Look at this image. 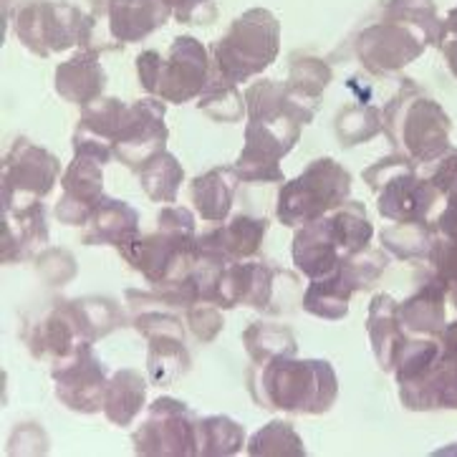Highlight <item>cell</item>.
Here are the masks:
<instances>
[{
	"instance_id": "obj_46",
	"label": "cell",
	"mask_w": 457,
	"mask_h": 457,
	"mask_svg": "<svg viewBox=\"0 0 457 457\" xmlns=\"http://www.w3.org/2000/svg\"><path fill=\"white\" fill-rule=\"evenodd\" d=\"M429 278L440 280L445 288L457 283V243L450 237H443L437 233L432 248L428 253Z\"/></svg>"
},
{
	"instance_id": "obj_8",
	"label": "cell",
	"mask_w": 457,
	"mask_h": 457,
	"mask_svg": "<svg viewBox=\"0 0 457 457\" xmlns=\"http://www.w3.org/2000/svg\"><path fill=\"white\" fill-rule=\"evenodd\" d=\"M352 195V175L331 157L306 164L295 179L280 185L276 218L283 228H301L303 222L326 218Z\"/></svg>"
},
{
	"instance_id": "obj_7",
	"label": "cell",
	"mask_w": 457,
	"mask_h": 457,
	"mask_svg": "<svg viewBox=\"0 0 457 457\" xmlns=\"http://www.w3.org/2000/svg\"><path fill=\"white\" fill-rule=\"evenodd\" d=\"M13 30L18 41L30 54L48 59L54 54L69 48H94V30L96 15H87L71 3H51V0H33L18 8L13 18ZM102 51V48H96Z\"/></svg>"
},
{
	"instance_id": "obj_20",
	"label": "cell",
	"mask_w": 457,
	"mask_h": 457,
	"mask_svg": "<svg viewBox=\"0 0 457 457\" xmlns=\"http://www.w3.org/2000/svg\"><path fill=\"white\" fill-rule=\"evenodd\" d=\"M21 337L30 354L36 359H51V364L71 354L76 344L81 341L74 316L63 298L54 301L44 313H38L33 321L23 326Z\"/></svg>"
},
{
	"instance_id": "obj_23",
	"label": "cell",
	"mask_w": 457,
	"mask_h": 457,
	"mask_svg": "<svg viewBox=\"0 0 457 457\" xmlns=\"http://www.w3.org/2000/svg\"><path fill=\"white\" fill-rule=\"evenodd\" d=\"M48 243L46 205L30 203L23 207H3V263L11 266L29 258Z\"/></svg>"
},
{
	"instance_id": "obj_21",
	"label": "cell",
	"mask_w": 457,
	"mask_h": 457,
	"mask_svg": "<svg viewBox=\"0 0 457 457\" xmlns=\"http://www.w3.org/2000/svg\"><path fill=\"white\" fill-rule=\"evenodd\" d=\"M243 96H245V106H248V119L253 121L306 127L319 112L316 106L301 102L294 91L288 89L286 81H273V79L253 81L251 87L243 91Z\"/></svg>"
},
{
	"instance_id": "obj_32",
	"label": "cell",
	"mask_w": 457,
	"mask_h": 457,
	"mask_svg": "<svg viewBox=\"0 0 457 457\" xmlns=\"http://www.w3.org/2000/svg\"><path fill=\"white\" fill-rule=\"evenodd\" d=\"M66 303L74 316L81 339L91 341V344L109 337L121 326H127V313L112 298L87 295V298H76V301H66Z\"/></svg>"
},
{
	"instance_id": "obj_29",
	"label": "cell",
	"mask_w": 457,
	"mask_h": 457,
	"mask_svg": "<svg viewBox=\"0 0 457 457\" xmlns=\"http://www.w3.org/2000/svg\"><path fill=\"white\" fill-rule=\"evenodd\" d=\"M240 179L236 178L233 164H222L215 170H207L205 175L190 182V203L195 212L205 222H225L230 218L236 187Z\"/></svg>"
},
{
	"instance_id": "obj_14",
	"label": "cell",
	"mask_w": 457,
	"mask_h": 457,
	"mask_svg": "<svg viewBox=\"0 0 457 457\" xmlns=\"http://www.w3.org/2000/svg\"><path fill=\"white\" fill-rule=\"evenodd\" d=\"M61 175L59 157L18 137L3 160V207H23L44 200Z\"/></svg>"
},
{
	"instance_id": "obj_33",
	"label": "cell",
	"mask_w": 457,
	"mask_h": 457,
	"mask_svg": "<svg viewBox=\"0 0 457 457\" xmlns=\"http://www.w3.org/2000/svg\"><path fill=\"white\" fill-rule=\"evenodd\" d=\"M437 237V228L429 220H399L379 230L382 248L397 261H428V253Z\"/></svg>"
},
{
	"instance_id": "obj_48",
	"label": "cell",
	"mask_w": 457,
	"mask_h": 457,
	"mask_svg": "<svg viewBox=\"0 0 457 457\" xmlns=\"http://www.w3.org/2000/svg\"><path fill=\"white\" fill-rule=\"evenodd\" d=\"M172 11V18L185 26H210L218 21L215 0H164Z\"/></svg>"
},
{
	"instance_id": "obj_42",
	"label": "cell",
	"mask_w": 457,
	"mask_h": 457,
	"mask_svg": "<svg viewBox=\"0 0 457 457\" xmlns=\"http://www.w3.org/2000/svg\"><path fill=\"white\" fill-rule=\"evenodd\" d=\"M127 114H129V104L127 102H121L117 96H99L96 102L81 106V119H79L76 132L91 134V137L112 145Z\"/></svg>"
},
{
	"instance_id": "obj_16",
	"label": "cell",
	"mask_w": 457,
	"mask_h": 457,
	"mask_svg": "<svg viewBox=\"0 0 457 457\" xmlns=\"http://www.w3.org/2000/svg\"><path fill=\"white\" fill-rule=\"evenodd\" d=\"M164 114H167V102L157 96H145L129 104V114L112 142L114 160L137 172L154 154L164 152L170 139Z\"/></svg>"
},
{
	"instance_id": "obj_19",
	"label": "cell",
	"mask_w": 457,
	"mask_h": 457,
	"mask_svg": "<svg viewBox=\"0 0 457 457\" xmlns=\"http://www.w3.org/2000/svg\"><path fill=\"white\" fill-rule=\"evenodd\" d=\"M397 389L402 404L412 412L457 410V354L440 344L435 361L412 382L397 384Z\"/></svg>"
},
{
	"instance_id": "obj_35",
	"label": "cell",
	"mask_w": 457,
	"mask_h": 457,
	"mask_svg": "<svg viewBox=\"0 0 457 457\" xmlns=\"http://www.w3.org/2000/svg\"><path fill=\"white\" fill-rule=\"evenodd\" d=\"M384 21L410 26L425 38L428 46H443L445 21L437 15L435 0H389L384 5Z\"/></svg>"
},
{
	"instance_id": "obj_15",
	"label": "cell",
	"mask_w": 457,
	"mask_h": 457,
	"mask_svg": "<svg viewBox=\"0 0 457 457\" xmlns=\"http://www.w3.org/2000/svg\"><path fill=\"white\" fill-rule=\"evenodd\" d=\"M51 379L59 402L76 414L104 412V395H106V367L94 354L91 341L81 339L74 352L54 361Z\"/></svg>"
},
{
	"instance_id": "obj_11",
	"label": "cell",
	"mask_w": 457,
	"mask_h": 457,
	"mask_svg": "<svg viewBox=\"0 0 457 457\" xmlns=\"http://www.w3.org/2000/svg\"><path fill=\"white\" fill-rule=\"evenodd\" d=\"M114 160V149L109 142L91 134L74 132V160L66 167L61 187L63 195L54 207V218L61 225L84 228L106 200L104 195V167Z\"/></svg>"
},
{
	"instance_id": "obj_2",
	"label": "cell",
	"mask_w": 457,
	"mask_h": 457,
	"mask_svg": "<svg viewBox=\"0 0 457 457\" xmlns=\"http://www.w3.org/2000/svg\"><path fill=\"white\" fill-rule=\"evenodd\" d=\"M382 121L384 137L395 152H404L417 167L435 162L450 149L453 121L412 79H402L399 91L382 109Z\"/></svg>"
},
{
	"instance_id": "obj_4",
	"label": "cell",
	"mask_w": 457,
	"mask_h": 457,
	"mask_svg": "<svg viewBox=\"0 0 457 457\" xmlns=\"http://www.w3.org/2000/svg\"><path fill=\"white\" fill-rule=\"evenodd\" d=\"M132 326L147 339V371L154 386H170L190 371V352L185 346V326L167 309L154 291H127Z\"/></svg>"
},
{
	"instance_id": "obj_40",
	"label": "cell",
	"mask_w": 457,
	"mask_h": 457,
	"mask_svg": "<svg viewBox=\"0 0 457 457\" xmlns=\"http://www.w3.org/2000/svg\"><path fill=\"white\" fill-rule=\"evenodd\" d=\"M245 447V429L240 422L215 414L197 420V455H237Z\"/></svg>"
},
{
	"instance_id": "obj_12",
	"label": "cell",
	"mask_w": 457,
	"mask_h": 457,
	"mask_svg": "<svg viewBox=\"0 0 457 457\" xmlns=\"http://www.w3.org/2000/svg\"><path fill=\"white\" fill-rule=\"evenodd\" d=\"M301 124H273V121H253L245 124V145L237 154L236 178L245 185H283L286 175L280 160L298 145Z\"/></svg>"
},
{
	"instance_id": "obj_36",
	"label": "cell",
	"mask_w": 457,
	"mask_h": 457,
	"mask_svg": "<svg viewBox=\"0 0 457 457\" xmlns=\"http://www.w3.org/2000/svg\"><path fill=\"white\" fill-rule=\"evenodd\" d=\"M354 291L346 286V280L337 273V268L324 278L311 280L303 294V311L311 316H319L326 321H339L349 313V301Z\"/></svg>"
},
{
	"instance_id": "obj_39",
	"label": "cell",
	"mask_w": 457,
	"mask_h": 457,
	"mask_svg": "<svg viewBox=\"0 0 457 457\" xmlns=\"http://www.w3.org/2000/svg\"><path fill=\"white\" fill-rule=\"evenodd\" d=\"M243 344L253 364H266L270 359L298 354L294 331L280 324H251L243 331Z\"/></svg>"
},
{
	"instance_id": "obj_44",
	"label": "cell",
	"mask_w": 457,
	"mask_h": 457,
	"mask_svg": "<svg viewBox=\"0 0 457 457\" xmlns=\"http://www.w3.org/2000/svg\"><path fill=\"white\" fill-rule=\"evenodd\" d=\"M248 453L253 457H303L306 447H303V440L298 437V432H295L291 422L273 420V422H268L266 428H261L253 435L251 443H248Z\"/></svg>"
},
{
	"instance_id": "obj_41",
	"label": "cell",
	"mask_w": 457,
	"mask_h": 457,
	"mask_svg": "<svg viewBox=\"0 0 457 457\" xmlns=\"http://www.w3.org/2000/svg\"><path fill=\"white\" fill-rule=\"evenodd\" d=\"M384 129L382 112L371 104H346L334 117V134L341 147L349 149L374 139Z\"/></svg>"
},
{
	"instance_id": "obj_45",
	"label": "cell",
	"mask_w": 457,
	"mask_h": 457,
	"mask_svg": "<svg viewBox=\"0 0 457 457\" xmlns=\"http://www.w3.org/2000/svg\"><path fill=\"white\" fill-rule=\"evenodd\" d=\"M36 270L48 286H66L69 280L76 278L79 266H76V258L69 251L46 248L36 255Z\"/></svg>"
},
{
	"instance_id": "obj_26",
	"label": "cell",
	"mask_w": 457,
	"mask_h": 457,
	"mask_svg": "<svg viewBox=\"0 0 457 457\" xmlns=\"http://www.w3.org/2000/svg\"><path fill=\"white\" fill-rule=\"evenodd\" d=\"M367 334L371 341V354L377 359V367L392 374L402 344L412 334L404 331L399 321V303L389 294H377L369 303Z\"/></svg>"
},
{
	"instance_id": "obj_50",
	"label": "cell",
	"mask_w": 457,
	"mask_h": 457,
	"mask_svg": "<svg viewBox=\"0 0 457 457\" xmlns=\"http://www.w3.org/2000/svg\"><path fill=\"white\" fill-rule=\"evenodd\" d=\"M437 233L443 237H450L457 243V190H453L445 197V210L437 215L435 222Z\"/></svg>"
},
{
	"instance_id": "obj_53",
	"label": "cell",
	"mask_w": 457,
	"mask_h": 457,
	"mask_svg": "<svg viewBox=\"0 0 457 457\" xmlns=\"http://www.w3.org/2000/svg\"><path fill=\"white\" fill-rule=\"evenodd\" d=\"M447 18H455V21H457V5L453 8V11H450V13H447Z\"/></svg>"
},
{
	"instance_id": "obj_52",
	"label": "cell",
	"mask_w": 457,
	"mask_h": 457,
	"mask_svg": "<svg viewBox=\"0 0 457 457\" xmlns=\"http://www.w3.org/2000/svg\"><path fill=\"white\" fill-rule=\"evenodd\" d=\"M435 455H457V443L453 447H447V450H437Z\"/></svg>"
},
{
	"instance_id": "obj_17",
	"label": "cell",
	"mask_w": 457,
	"mask_h": 457,
	"mask_svg": "<svg viewBox=\"0 0 457 457\" xmlns=\"http://www.w3.org/2000/svg\"><path fill=\"white\" fill-rule=\"evenodd\" d=\"M425 38L410 26L379 21L356 36V59L371 76H395L425 54Z\"/></svg>"
},
{
	"instance_id": "obj_51",
	"label": "cell",
	"mask_w": 457,
	"mask_h": 457,
	"mask_svg": "<svg viewBox=\"0 0 457 457\" xmlns=\"http://www.w3.org/2000/svg\"><path fill=\"white\" fill-rule=\"evenodd\" d=\"M440 51H443L445 61H447V69H450L453 76L457 79V21L455 18H445V38H443V46H440Z\"/></svg>"
},
{
	"instance_id": "obj_43",
	"label": "cell",
	"mask_w": 457,
	"mask_h": 457,
	"mask_svg": "<svg viewBox=\"0 0 457 457\" xmlns=\"http://www.w3.org/2000/svg\"><path fill=\"white\" fill-rule=\"evenodd\" d=\"M386 266H389V255L386 253L364 248V251L341 255L337 273L346 280V286L354 294H361V291H371L374 288V283L382 278Z\"/></svg>"
},
{
	"instance_id": "obj_6",
	"label": "cell",
	"mask_w": 457,
	"mask_h": 457,
	"mask_svg": "<svg viewBox=\"0 0 457 457\" xmlns=\"http://www.w3.org/2000/svg\"><path fill=\"white\" fill-rule=\"evenodd\" d=\"M280 51V21L268 8H251L230 23L220 41L210 46V59L233 84L263 74Z\"/></svg>"
},
{
	"instance_id": "obj_22",
	"label": "cell",
	"mask_w": 457,
	"mask_h": 457,
	"mask_svg": "<svg viewBox=\"0 0 457 457\" xmlns=\"http://www.w3.org/2000/svg\"><path fill=\"white\" fill-rule=\"evenodd\" d=\"M341 248L337 237L331 233L328 215L319 220L303 222L295 228L294 243H291V258H294L298 273H303L309 280L324 278L334 268L339 266Z\"/></svg>"
},
{
	"instance_id": "obj_27",
	"label": "cell",
	"mask_w": 457,
	"mask_h": 457,
	"mask_svg": "<svg viewBox=\"0 0 457 457\" xmlns=\"http://www.w3.org/2000/svg\"><path fill=\"white\" fill-rule=\"evenodd\" d=\"M445 301H447V288L440 280L425 278L412 295H407L399 303V321L407 334L412 337H432L437 339L443 334L445 324Z\"/></svg>"
},
{
	"instance_id": "obj_34",
	"label": "cell",
	"mask_w": 457,
	"mask_h": 457,
	"mask_svg": "<svg viewBox=\"0 0 457 457\" xmlns=\"http://www.w3.org/2000/svg\"><path fill=\"white\" fill-rule=\"evenodd\" d=\"M137 178H139V185L152 203L175 205L179 187L185 182V167L179 164L172 152L164 149L137 170Z\"/></svg>"
},
{
	"instance_id": "obj_38",
	"label": "cell",
	"mask_w": 457,
	"mask_h": 457,
	"mask_svg": "<svg viewBox=\"0 0 457 457\" xmlns=\"http://www.w3.org/2000/svg\"><path fill=\"white\" fill-rule=\"evenodd\" d=\"M328 225L344 255L364 251L374 237V225L369 222L367 207L359 200H346L334 212H328Z\"/></svg>"
},
{
	"instance_id": "obj_18",
	"label": "cell",
	"mask_w": 457,
	"mask_h": 457,
	"mask_svg": "<svg viewBox=\"0 0 457 457\" xmlns=\"http://www.w3.org/2000/svg\"><path fill=\"white\" fill-rule=\"evenodd\" d=\"M270 222L255 215H236L228 222H215L205 233L197 236V255L212 258L220 263H237L258 255Z\"/></svg>"
},
{
	"instance_id": "obj_3",
	"label": "cell",
	"mask_w": 457,
	"mask_h": 457,
	"mask_svg": "<svg viewBox=\"0 0 457 457\" xmlns=\"http://www.w3.org/2000/svg\"><path fill=\"white\" fill-rule=\"evenodd\" d=\"M119 255L127 266L142 273L149 286H162L170 280L185 278L197 266V233L192 210L167 205L160 210L157 230L134 237Z\"/></svg>"
},
{
	"instance_id": "obj_28",
	"label": "cell",
	"mask_w": 457,
	"mask_h": 457,
	"mask_svg": "<svg viewBox=\"0 0 457 457\" xmlns=\"http://www.w3.org/2000/svg\"><path fill=\"white\" fill-rule=\"evenodd\" d=\"M134 237H139V212L124 200L117 197H106L102 205L96 207V212L91 215V220L84 225L81 243L84 245H112V248H124L127 243H132Z\"/></svg>"
},
{
	"instance_id": "obj_30",
	"label": "cell",
	"mask_w": 457,
	"mask_h": 457,
	"mask_svg": "<svg viewBox=\"0 0 457 457\" xmlns=\"http://www.w3.org/2000/svg\"><path fill=\"white\" fill-rule=\"evenodd\" d=\"M147 402V379L137 369H119L109 377L106 395H104V414L112 425L127 428L134 417L142 412Z\"/></svg>"
},
{
	"instance_id": "obj_1",
	"label": "cell",
	"mask_w": 457,
	"mask_h": 457,
	"mask_svg": "<svg viewBox=\"0 0 457 457\" xmlns=\"http://www.w3.org/2000/svg\"><path fill=\"white\" fill-rule=\"evenodd\" d=\"M248 392L263 410L288 414H324L339 397V379L326 359L280 356L245 371Z\"/></svg>"
},
{
	"instance_id": "obj_10",
	"label": "cell",
	"mask_w": 457,
	"mask_h": 457,
	"mask_svg": "<svg viewBox=\"0 0 457 457\" xmlns=\"http://www.w3.org/2000/svg\"><path fill=\"white\" fill-rule=\"evenodd\" d=\"M367 187L377 195V210L384 220H429V212L440 200L428 179L417 175V164L395 152L361 172Z\"/></svg>"
},
{
	"instance_id": "obj_5",
	"label": "cell",
	"mask_w": 457,
	"mask_h": 457,
	"mask_svg": "<svg viewBox=\"0 0 457 457\" xmlns=\"http://www.w3.org/2000/svg\"><path fill=\"white\" fill-rule=\"evenodd\" d=\"M210 74V51L195 36H178L167 56L147 48L137 56V76L149 96L167 104H187L197 99Z\"/></svg>"
},
{
	"instance_id": "obj_9",
	"label": "cell",
	"mask_w": 457,
	"mask_h": 457,
	"mask_svg": "<svg viewBox=\"0 0 457 457\" xmlns=\"http://www.w3.org/2000/svg\"><path fill=\"white\" fill-rule=\"evenodd\" d=\"M294 286H298V276L291 270L268 266L263 261H237L222 268L210 294V303L222 311L248 306L266 316H280L291 313L288 306L295 309L294 294L286 291Z\"/></svg>"
},
{
	"instance_id": "obj_37",
	"label": "cell",
	"mask_w": 457,
	"mask_h": 457,
	"mask_svg": "<svg viewBox=\"0 0 457 457\" xmlns=\"http://www.w3.org/2000/svg\"><path fill=\"white\" fill-rule=\"evenodd\" d=\"M331 79H334V71L324 59H316V56H309V54H294L291 56L286 84L301 102L319 109Z\"/></svg>"
},
{
	"instance_id": "obj_13",
	"label": "cell",
	"mask_w": 457,
	"mask_h": 457,
	"mask_svg": "<svg viewBox=\"0 0 457 457\" xmlns=\"http://www.w3.org/2000/svg\"><path fill=\"white\" fill-rule=\"evenodd\" d=\"M132 445L137 455H197V417L179 399H154L147 420L134 429Z\"/></svg>"
},
{
	"instance_id": "obj_24",
	"label": "cell",
	"mask_w": 457,
	"mask_h": 457,
	"mask_svg": "<svg viewBox=\"0 0 457 457\" xmlns=\"http://www.w3.org/2000/svg\"><path fill=\"white\" fill-rule=\"evenodd\" d=\"M109 33L119 44H139L172 18L164 0H106Z\"/></svg>"
},
{
	"instance_id": "obj_25",
	"label": "cell",
	"mask_w": 457,
	"mask_h": 457,
	"mask_svg": "<svg viewBox=\"0 0 457 457\" xmlns=\"http://www.w3.org/2000/svg\"><path fill=\"white\" fill-rule=\"evenodd\" d=\"M96 48L84 51L79 48L69 61H61L54 74V89L63 102L76 104V106H87L96 102L106 89V71L99 63Z\"/></svg>"
},
{
	"instance_id": "obj_47",
	"label": "cell",
	"mask_w": 457,
	"mask_h": 457,
	"mask_svg": "<svg viewBox=\"0 0 457 457\" xmlns=\"http://www.w3.org/2000/svg\"><path fill=\"white\" fill-rule=\"evenodd\" d=\"M222 309H218L210 301H200L192 309H187V328L200 344H210L222 331Z\"/></svg>"
},
{
	"instance_id": "obj_31",
	"label": "cell",
	"mask_w": 457,
	"mask_h": 457,
	"mask_svg": "<svg viewBox=\"0 0 457 457\" xmlns=\"http://www.w3.org/2000/svg\"><path fill=\"white\" fill-rule=\"evenodd\" d=\"M197 109L205 117H210L212 121H220V124H236L243 117H248L245 96L237 91V84H233L212 63V59H210V74H207L205 89L197 96Z\"/></svg>"
},
{
	"instance_id": "obj_49",
	"label": "cell",
	"mask_w": 457,
	"mask_h": 457,
	"mask_svg": "<svg viewBox=\"0 0 457 457\" xmlns=\"http://www.w3.org/2000/svg\"><path fill=\"white\" fill-rule=\"evenodd\" d=\"M422 178L437 190L440 197H447L450 192L457 190V149L450 147L443 157L429 162V170Z\"/></svg>"
}]
</instances>
